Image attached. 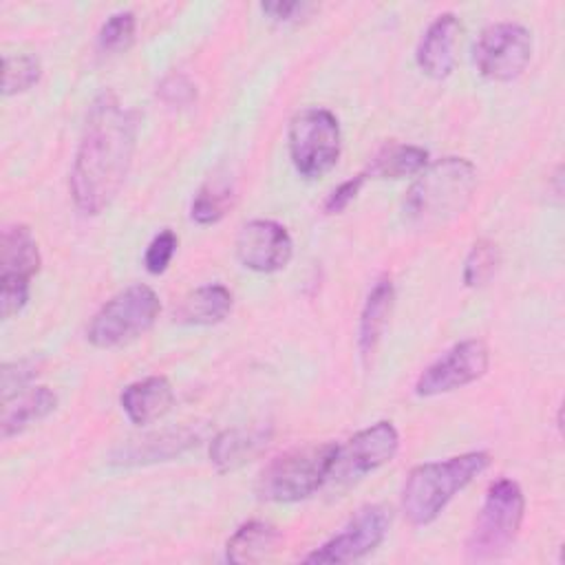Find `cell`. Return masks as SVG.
Masks as SVG:
<instances>
[{
    "label": "cell",
    "mask_w": 565,
    "mask_h": 565,
    "mask_svg": "<svg viewBox=\"0 0 565 565\" xmlns=\"http://www.w3.org/2000/svg\"><path fill=\"white\" fill-rule=\"evenodd\" d=\"M338 444H305L271 459L258 477L256 492L265 501L294 503L311 497L329 481Z\"/></svg>",
    "instance_id": "277c9868"
},
{
    "label": "cell",
    "mask_w": 565,
    "mask_h": 565,
    "mask_svg": "<svg viewBox=\"0 0 565 565\" xmlns=\"http://www.w3.org/2000/svg\"><path fill=\"white\" fill-rule=\"evenodd\" d=\"M159 311L161 302L152 287L130 285L99 307L86 329V338L97 349L121 347L150 331Z\"/></svg>",
    "instance_id": "8992f818"
},
{
    "label": "cell",
    "mask_w": 565,
    "mask_h": 565,
    "mask_svg": "<svg viewBox=\"0 0 565 565\" xmlns=\"http://www.w3.org/2000/svg\"><path fill=\"white\" fill-rule=\"evenodd\" d=\"M0 313L2 318H11L24 309L29 302V282L15 280H0Z\"/></svg>",
    "instance_id": "4dcf8cb0"
},
{
    "label": "cell",
    "mask_w": 565,
    "mask_h": 565,
    "mask_svg": "<svg viewBox=\"0 0 565 565\" xmlns=\"http://www.w3.org/2000/svg\"><path fill=\"white\" fill-rule=\"evenodd\" d=\"M137 20L130 11H117L106 18V22L99 26L97 33V46L104 53H119L126 51L135 40Z\"/></svg>",
    "instance_id": "484cf974"
},
{
    "label": "cell",
    "mask_w": 565,
    "mask_h": 565,
    "mask_svg": "<svg viewBox=\"0 0 565 565\" xmlns=\"http://www.w3.org/2000/svg\"><path fill=\"white\" fill-rule=\"evenodd\" d=\"M232 311V291L221 282L196 287L188 294L177 311V320L183 324L210 327L225 320Z\"/></svg>",
    "instance_id": "ac0fdd59"
},
{
    "label": "cell",
    "mask_w": 565,
    "mask_h": 565,
    "mask_svg": "<svg viewBox=\"0 0 565 565\" xmlns=\"http://www.w3.org/2000/svg\"><path fill=\"white\" fill-rule=\"evenodd\" d=\"M393 300H395V289L391 278H380L375 280V285L371 287L364 307L360 311V324H358V347L362 355H369L377 340L382 338V331L388 322L391 309H393Z\"/></svg>",
    "instance_id": "d6986e66"
},
{
    "label": "cell",
    "mask_w": 565,
    "mask_h": 565,
    "mask_svg": "<svg viewBox=\"0 0 565 565\" xmlns=\"http://www.w3.org/2000/svg\"><path fill=\"white\" fill-rule=\"evenodd\" d=\"M532 60V33L519 22H497L486 26L475 46L472 62L490 82L516 79Z\"/></svg>",
    "instance_id": "ba28073f"
},
{
    "label": "cell",
    "mask_w": 565,
    "mask_h": 565,
    "mask_svg": "<svg viewBox=\"0 0 565 565\" xmlns=\"http://www.w3.org/2000/svg\"><path fill=\"white\" fill-rule=\"evenodd\" d=\"M192 444H196V435L190 428L163 430V433H154L143 439H132V441L119 446L113 452V461L124 463V466L166 461V459L188 450Z\"/></svg>",
    "instance_id": "e0dca14e"
},
{
    "label": "cell",
    "mask_w": 565,
    "mask_h": 565,
    "mask_svg": "<svg viewBox=\"0 0 565 565\" xmlns=\"http://www.w3.org/2000/svg\"><path fill=\"white\" fill-rule=\"evenodd\" d=\"M38 375V362L35 360H20L9 362L2 366V395L4 402H9L13 395H20L24 386L31 384V380Z\"/></svg>",
    "instance_id": "83f0119b"
},
{
    "label": "cell",
    "mask_w": 565,
    "mask_h": 565,
    "mask_svg": "<svg viewBox=\"0 0 565 565\" xmlns=\"http://www.w3.org/2000/svg\"><path fill=\"white\" fill-rule=\"evenodd\" d=\"M428 166V150L411 143H388L371 161L366 177L404 179L419 174Z\"/></svg>",
    "instance_id": "7402d4cb"
},
{
    "label": "cell",
    "mask_w": 565,
    "mask_h": 565,
    "mask_svg": "<svg viewBox=\"0 0 565 565\" xmlns=\"http://www.w3.org/2000/svg\"><path fill=\"white\" fill-rule=\"evenodd\" d=\"M40 249L26 225H7L0 238V280L29 282L40 271Z\"/></svg>",
    "instance_id": "9a60e30c"
},
{
    "label": "cell",
    "mask_w": 565,
    "mask_h": 565,
    "mask_svg": "<svg viewBox=\"0 0 565 565\" xmlns=\"http://www.w3.org/2000/svg\"><path fill=\"white\" fill-rule=\"evenodd\" d=\"M232 205H234V190L230 188V183L210 181L194 194L190 205V216L199 225H212V223H218L230 212Z\"/></svg>",
    "instance_id": "603a6c76"
},
{
    "label": "cell",
    "mask_w": 565,
    "mask_h": 565,
    "mask_svg": "<svg viewBox=\"0 0 565 565\" xmlns=\"http://www.w3.org/2000/svg\"><path fill=\"white\" fill-rule=\"evenodd\" d=\"M179 247V238L172 230H163L159 232L146 247V254H143V265L150 274H163L174 256Z\"/></svg>",
    "instance_id": "4316f807"
},
{
    "label": "cell",
    "mask_w": 565,
    "mask_h": 565,
    "mask_svg": "<svg viewBox=\"0 0 565 565\" xmlns=\"http://www.w3.org/2000/svg\"><path fill=\"white\" fill-rule=\"evenodd\" d=\"M15 404H7L4 406V413H2V437L9 439L18 433H22L24 428L33 426L35 422L44 419L46 415H51L57 406V397L51 388L46 386H35V388H29L26 393H20L15 395Z\"/></svg>",
    "instance_id": "44dd1931"
},
{
    "label": "cell",
    "mask_w": 565,
    "mask_h": 565,
    "mask_svg": "<svg viewBox=\"0 0 565 565\" xmlns=\"http://www.w3.org/2000/svg\"><path fill=\"white\" fill-rule=\"evenodd\" d=\"M137 146V115L110 90L99 93L86 115L71 168V196L82 214L104 212L128 177Z\"/></svg>",
    "instance_id": "6da1fadb"
},
{
    "label": "cell",
    "mask_w": 565,
    "mask_h": 565,
    "mask_svg": "<svg viewBox=\"0 0 565 565\" xmlns=\"http://www.w3.org/2000/svg\"><path fill=\"white\" fill-rule=\"evenodd\" d=\"M364 181H366V172L355 174V177L342 181L338 188H333V190L329 192L327 201H324V212H327V214H338V212L347 210V205L358 196V192H360V188L364 185Z\"/></svg>",
    "instance_id": "f546056e"
},
{
    "label": "cell",
    "mask_w": 565,
    "mask_h": 565,
    "mask_svg": "<svg viewBox=\"0 0 565 565\" xmlns=\"http://www.w3.org/2000/svg\"><path fill=\"white\" fill-rule=\"evenodd\" d=\"M305 9H307L305 2H263L260 4V11L276 22H289L296 18V13H302Z\"/></svg>",
    "instance_id": "1f68e13d"
},
{
    "label": "cell",
    "mask_w": 565,
    "mask_h": 565,
    "mask_svg": "<svg viewBox=\"0 0 565 565\" xmlns=\"http://www.w3.org/2000/svg\"><path fill=\"white\" fill-rule=\"evenodd\" d=\"M157 95L170 106H190L196 99V88L185 75L170 73L161 79Z\"/></svg>",
    "instance_id": "f1b7e54d"
},
{
    "label": "cell",
    "mask_w": 565,
    "mask_h": 565,
    "mask_svg": "<svg viewBox=\"0 0 565 565\" xmlns=\"http://www.w3.org/2000/svg\"><path fill=\"white\" fill-rule=\"evenodd\" d=\"M271 433L265 428H230L210 444V461L218 472H230L252 461L267 444Z\"/></svg>",
    "instance_id": "2e32d148"
},
{
    "label": "cell",
    "mask_w": 565,
    "mask_h": 565,
    "mask_svg": "<svg viewBox=\"0 0 565 565\" xmlns=\"http://www.w3.org/2000/svg\"><path fill=\"white\" fill-rule=\"evenodd\" d=\"M340 124L338 117L320 106L298 110L287 130L289 157L298 174L305 179L324 177L340 159Z\"/></svg>",
    "instance_id": "52a82bcc"
},
{
    "label": "cell",
    "mask_w": 565,
    "mask_h": 565,
    "mask_svg": "<svg viewBox=\"0 0 565 565\" xmlns=\"http://www.w3.org/2000/svg\"><path fill=\"white\" fill-rule=\"evenodd\" d=\"M391 525V512L384 505L371 503L360 508L347 525L335 532L320 547L309 552L305 563H351L373 552L386 536Z\"/></svg>",
    "instance_id": "9c48e42d"
},
{
    "label": "cell",
    "mask_w": 565,
    "mask_h": 565,
    "mask_svg": "<svg viewBox=\"0 0 565 565\" xmlns=\"http://www.w3.org/2000/svg\"><path fill=\"white\" fill-rule=\"evenodd\" d=\"M278 543L280 532L276 525L252 519L230 536L225 545V556L230 563H258L276 552Z\"/></svg>",
    "instance_id": "ffe728a7"
},
{
    "label": "cell",
    "mask_w": 565,
    "mask_h": 565,
    "mask_svg": "<svg viewBox=\"0 0 565 565\" xmlns=\"http://www.w3.org/2000/svg\"><path fill=\"white\" fill-rule=\"evenodd\" d=\"M119 404L132 424L146 426L172 408L174 391L163 375H150L128 384L119 395Z\"/></svg>",
    "instance_id": "5bb4252c"
},
{
    "label": "cell",
    "mask_w": 565,
    "mask_h": 565,
    "mask_svg": "<svg viewBox=\"0 0 565 565\" xmlns=\"http://www.w3.org/2000/svg\"><path fill=\"white\" fill-rule=\"evenodd\" d=\"M490 366V351L483 340H463L428 364L415 382L419 397H435L477 382Z\"/></svg>",
    "instance_id": "8fae6325"
},
{
    "label": "cell",
    "mask_w": 565,
    "mask_h": 565,
    "mask_svg": "<svg viewBox=\"0 0 565 565\" xmlns=\"http://www.w3.org/2000/svg\"><path fill=\"white\" fill-rule=\"evenodd\" d=\"M490 466L483 450L415 466L402 488V512L413 525L433 523L450 499Z\"/></svg>",
    "instance_id": "3957f363"
},
{
    "label": "cell",
    "mask_w": 565,
    "mask_h": 565,
    "mask_svg": "<svg viewBox=\"0 0 565 565\" xmlns=\"http://www.w3.org/2000/svg\"><path fill=\"white\" fill-rule=\"evenodd\" d=\"M477 188V170L463 157L426 166L404 196V216L415 227H437L459 216Z\"/></svg>",
    "instance_id": "7a4b0ae2"
},
{
    "label": "cell",
    "mask_w": 565,
    "mask_h": 565,
    "mask_svg": "<svg viewBox=\"0 0 565 565\" xmlns=\"http://www.w3.org/2000/svg\"><path fill=\"white\" fill-rule=\"evenodd\" d=\"M294 241L285 225L269 218H254L238 230L236 258L256 274H274L289 265Z\"/></svg>",
    "instance_id": "7c38bea8"
},
{
    "label": "cell",
    "mask_w": 565,
    "mask_h": 565,
    "mask_svg": "<svg viewBox=\"0 0 565 565\" xmlns=\"http://www.w3.org/2000/svg\"><path fill=\"white\" fill-rule=\"evenodd\" d=\"M499 267V247L497 243L481 238L477 241L463 263V285L466 287H481L486 285Z\"/></svg>",
    "instance_id": "d4e9b609"
},
{
    "label": "cell",
    "mask_w": 565,
    "mask_h": 565,
    "mask_svg": "<svg viewBox=\"0 0 565 565\" xmlns=\"http://www.w3.org/2000/svg\"><path fill=\"white\" fill-rule=\"evenodd\" d=\"M42 75L40 60L31 53L4 55L2 57V93L4 97L26 93L38 84Z\"/></svg>",
    "instance_id": "cb8c5ba5"
},
{
    "label": "cell",
    "mask_w": 565,
    "mask_h": 565,
    "mask_svg": "<svg viewBox=\"0 0 565 565\" xmlns=\"http://www.w3.org/2000/svg\"><path fill=\"white\" fill-rule=\"evenodd\" d=\"M399 448V433L391 422H375L338 446L329 481L351 483L388 463Z\"/></svg>",
    "instance_id": "30bf717a"
},
{
    "label": "cell",
    "mask_w": 565,
    "mask_h": 565,
    "mask_svg": "<svg viewBox=\"0 0 565 565\" xmlns=\"http://www.w3.org/2000/svg\"><path fill=\"white\" fill-rule=\"evenodd\" d=\"M459 33L461 24L455 13H441L428 24L415 49V60L424 75L444 79L452 73Z\"/></svg>",
    "instance_id": "4fadbf2b"
},
{
    "label": "cell",
    "mask_w": 565,
    "mask_h": 565,
    "mask_svg": "<svg viewBox=\"0 0 565 565\" xmlns=\"http://www.w3.org/2000/svg\"><path fill=\"white\" fill-rule=\"evenodd\" d=\"M523 512L525 497L519 483L505 477L492 481L468 534L466 558L477 563L501 556L514 543L523 523Z\"/></svg>",
    "instance_id": "5b68a950"
}]
</instances>
